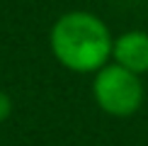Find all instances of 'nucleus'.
Wrapping results in <instances>:
<instances>
[{"mask_svg":"<svg viewBox=\"0 0 148 146\" xmlns=\"http://www.w3.org/2000/svg\"><path fill=\"white\" fill-rule=\"evenodd\" d=\"M51 54L73 73H97L112 59L114 36L97 15L73 10L61 15L49 34Z\"/></svg>","mask_w":148,"mask_h":146,"instance_id":"f257e3e1","label":"nucleus"},{"mask_svg":"<svg viewBox=\"0 0 148 146\" xmlns=\"http://www.w3.org/2000/svg\"><path fill=\"white\" fill-rule=\"evenodd\" d=\"M92 97L97 107L109 117H131L143 107L146 88L141 76L121 68L119 63H107L95 73Z\"/></svg>","mask_w":148,"mask_h":146,"instance_id":"f03ea898","label":"nucleus"},{"mask_svg":"<svg viewBox=\"0 0 148 146\" xmlns=\"http://www.w3.org/2000/svg\"><path fill=\"white\" fill-rule=\"evenodd\" d=\"M112 59L121 68L143 76L148 73V32L143 29H129L119 34L112 46Z\"/></svg>","mask_w":148,"mask_h":146,"instance_id":"7ed1b4c3","label":"nucleus"},{"mask_svg":"<svg viewBox=\"0 0 148 146\" xmlns=\"http://www.w3.org/2000/svg\"><path fill=\"white\" fill-rule=\"evenodd\" d=\"M10 112H12V100H10L8 93H3V90H0V122L8 119Z\"/></svg>","mask_w":148,"mask_h":146,"instance_id":"20e7f679","label":"nucleus"}]
</instances>
